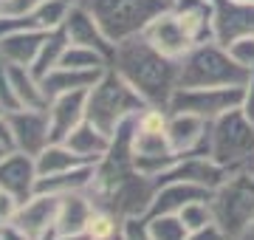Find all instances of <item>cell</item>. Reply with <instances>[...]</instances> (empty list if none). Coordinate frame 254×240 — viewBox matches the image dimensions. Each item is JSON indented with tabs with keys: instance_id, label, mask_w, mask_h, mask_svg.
Returning <instances> with one entry per match:
<instances>
[{
	"instance_id": "8fae6325",
	"label": "cell",
	"mask_w": 254,
	"mask_h": 240,
	"mask_svg": "<svg viewBox=\"0 0 254 240\" xmlns=\"http://www.w3.org/2000/svg\"><path fill=\"white\" fill-rule=\"evenodd\" d=\"M63 31H65V37H68V43H73V46H88V48H93V51H99V54L113 60L116 46L108 40V34L102 31V26L96 23V17L91 14V9L85 3H73L71 6L68 17L63 23Z\"/></svg>"
},
{
	"instance_id": "bcb514c9",
	"label": "cell",
	"mask_w": 254,
	"mask_h": 240,
	"mask_svg": "<svg viewBox=\"0 0 254 240\" xmlns=\"http://www.w3.org/2000/svg\"><path fill=\"white\" fill-rule=\"evenodd\" d=\"M0 62H3V60H0Z\"/></svg>"
},
{
	"instance_id": "83f0119b",
	"label": "cell",
	"mask_w": 254,
	"mask_h": 240,
	"mask_svg": "<svg viewBox=\"0 0 254 240\" xmlns=\"http://www.w3.org/2000/svg\"><path fill=\"white\" fill-rule=\"evenodd\" d=\"M178 218L184 221V226H187L190 232L203 229V226H209V223H215V215H212V203H209V198L187 203L181 212H178Z\"/></svg>"
},
{
	"instance_id": "7c38bea8",
	"label": "cell",
	"mask_w": 254,
	"mask_h": 240,
	"mask_svg": "<svg viewBox=\"0 0 254 240\" xmlns=\"http://www.w3.org/2000/svg\"><path fill=\"white\" fill-rule=\"evenodd\" d=\"M37 181H40V173H37L34 156L11 150L9 156L0 161V189L3 192H11L14 198L26 201L37 192Z\"/></svg>"
},
{
	"instance_id": "d4e9b609",
	"label": "cell",
	"mask_w": 254,
	"mask_h": 240,
	"mask_svg": "<svg viewBox=\"0 0 254 240\" xmlns=\"http://www.w3.org/2000/svg\"><path fill=\"white\" fill-rule=\"evenodd\" d=\"M65 51H68V37H65L63 28L48 31V34H46V43H43V48H40V54H37L34 65H31V71H34V74L43 79L48 71H54L57 65L63 62Z\"/></svg>"
},
{
	"instance_id": "d6a6232c",
	"label": "cell",
	"mask_w": 254,
	"mask_h": 240,
	"mask_svg": "<svg viewBox=\"0 0 254 240\" xmlns=\"http://www.w3.org/2000/svg\"><path fill=\"white\" fill-rule=\"evenodd\" d=\"M43 0H3V14L9 17H31Z\"/></svg>"
},
{
	"instance_id": "ba28073f",
	"label": "cell",
	"mask_w": 254,
	"mask_h": 240,
	"mask_svg": "<svg viewBox=\"0 0 254 240\" xmlns=\"http://www.w3.org/2000/svg\"><path fill=\"white\" fill-rule=\"evenodd\" d=\"M9 130H11V147L28 156H40L51 144V119L46 108H20L9 113Z\"/></svg>"
},
{
	"instance_id": "8992f818",
	"label": "cell",
	"mask_w": 254,
	"mask_h": 240,
	"mask_svg": "<svg viewBox=\"0 0 254 240\" xmlns=\"http://www.w3.org/2000/svg\"><path fill=\"white\" fill-rule=\"evenodd\" d=\"M113 46L141 37L150 20L158 17L170 0H82Z\"/></svg>"
},
{
	"instance_id": "74e56055",
	"label": "cell",
	"mask_w": 254,
	"mask_h": 240,
	"mask_svg": "<svg viewBox=\"0 0 254 240\" xmlns=\"http://www.w3.org/2000/svg\"><path fill=\"white\" fill-rule=\"evenodd\" d=\"M57 240H93L88 232H82V235H57Z\"/></svg>"
},
{
	"instance_id": "b9f144b4",
	"label": "cell",
	"mask_w": 254,
	"mask_h": 240,
	"mask_svg": "<svg viewBox=\"0 0 254 240\" xmlns=\"http://www.w3.org/2000/svg\"><path fill=\"white\" fill-rule=\"evenodd\" d=\"M237 3H249V6H254V0H237Z\"/></svg>"
},
{
	"instance_id": "4316f807",
	"label": "cell",
	"mask_w": 254,
	"mask_h": 240,
	"mask_svg": "<svg viewBox=\"0 0 254 240\" xmlns=\"http://www.w3.org/2000/svg\"><path fill=\"white\" fill-rule=\"evenodd\" d=\"M147 229L153 240H187L190 229L178 215H147Z\"/></svg>"
},
{
	"instance_id": "5bb4252c",
	"label": "cell",
	"mask_w": 254,
	"mask_h": 240,
	"mask_svg": "<svg viewBox=\"0 0 254 240\" xmlns=\"http://www.w3.org/2000/svg\"><path fill=\"white\" fill-rule=\"evenodd\" d=\"M212 189L195 181H184V178H173V181H161L155 186V195L150 201L147 215H178L192 201H203L209 198Z\"/></svg>"
},
{
	"instance_id": "2e32d148",
	"label": "cell",
	"mask_w": 254,
	"mask_h": 240,
	"mask_svg": "<svg viewBox=\"0 0 254 240\" xmlns=\"http://www.w3.org/2000/svg\"><path fill=\"white\" fill-rule=\"evenodd\" d=\"M88 91L79 93H63L48 102V119H51V139L65 141L71 136V130H76L82 121L88 119Z\"/></svg>"
},
{
	"instance_id": "ffe728a7",
	"label": "cell",
	"mask_w": 254,
	"mask_h": 240,
	"mask_svg": "<svg viewBox=\"0 0 254 240\" xmlns=\"http://www.w3.org/2000/svg\"><path fill=\"white\" fill-rule=\"evenodd\" d=\"M46 34L48 31H40V28H23V31L0 37V60L6 65H26V68H31L43 43H46Z\"/></svg>"
},
{
	"instance_id": "7a4b0ae2",
	"label": "cell",
	"mask_w": 254,
	"mask_h": 240,
	"mask_svg": "<svg viewBox=\"0 0 254 240\" xmlns=\"http://www.w3.org/2000/svg\"><path fill=\"white\" fill-rule=\"evenodd\" d=\"M88 121L96 124L102 133H108L113 139L125 121H130L133 116L150 108L141 96L136 93V88L119 74L116 68H108L105 74L93 82V88L88 91Z\"/></svg>"
},
{
	"instance_id": "7402d4cb",
	"label": "cell",
	"mask_w": 254,
	"mask_h": 240,
	"mask_svg": "<svg viewBox=\"0 0 254 240\" xmlns=\"http://www.w3.org/2000/svg\"><path fill=\"white\" fill-rule=\"evenodd\" d=\"M9 68V79L14 85L20 108H48V96L43 88V79L26 68V65H6Z\"/></svg>"
},
{
	"instance_id": "60d3db41",
	"label": "cell",
	"mask_w": 254,
	"mask_h": 240,
	"mask_svg": "<svg viewBox=\"0 0 254 240\" xmlns=\"http://www.w3.org/2000/svg\"><path fill=\"white\" fill-rule=\"evenodd\" d=\"M102 240H122V232H119V235H113V238H102Z\"/></svg>"
},
{
	"instance_id": "f1b7e54d",
	"label": "cell",
	"mask_w": 254,
	"mask_h": 240,
	"mask_svg": "<svg viewBox=\"0 0 254 240\" xmlns=\"http://www.w3.org/2000/svg\"><path fill=\"white\" fill-rule=\"evenodd\" d=\"M229 48V54H232V60H235L240 68H246L249 74H254V34H246V37L235 40Z\"/></svg>"
},
{
	"instance_id": "d6986e66",
	"label": "cell",
	"mask_w": 254,
	"mask_h": 240,
	"mask_svg": "<svg viewBox=\"0 0 254 240\" xmlns=\"http://www.w3.org/2000/svg\"><path fill=\"white\" fill-rule=\"evenodd\" d=\"M65 144L71 147V153L79 158L82 164L96 167L99 161L108 158L110 147H113V139H110L108 133H102L96 124H91V121L85 119L76 130H71V136L65 139Z\"/></svg>"
},
{
	"instance_id": "cb8c5ba5",
	"label": "cell",
	"mask_w": 254,
	"mask_h": 240,
	"mask_svg": "<svg viewBox=\"0 0 254 240\" xmlns=\"http://www.w3.org/2000/svg\"><path fill=\"white\" fill-rule=\"evenodd\" d=\"M73 167H82V161L71 153V147L65 141H51L40 156H37V173L40 178H51L60 173H68Z\"/></svg>"
},
{
	"instance_id": "6da1fadb",
	"label": "cell",
	"mask_w": 254,
	"mask_h": 240,
	"mask_svg": "<svg viewBox=\"0 0 254 240\" xmlns=\"http://www.w3.org/2000/svg\"><path fill=\"white\" fill-rule=\"evenodd\" d=\"M110 68H116L136 93L153 108H170L175 91H178V71L181 62L155 51L144 37H133L119 43L110 60Z\"/></svg>"
},
{
	"instance_id": "f6af8a7d",
	"label": "cell",
	"mask_w": 254,
	"mask_h": 240,
	"mask_svg": "<svg viewBox=\"0 0 254 240\" xmlns=\"http://www.w3.org/2000/svg\"><path fill=\"white\" fill-rule=\"evenodd\" d=\"M170 3H173V0H170Z\"/></svg>"
},
{
	"instance_id": "52a82bcc",
	"label": "cell",
	"mask_w": 254,
	"mask_h": 240,
	"mask_svg": "<svg viewBox=\"0 0 254 240\" xmlns=\"http://www.w3.org/2000/svg\"><path fill=\"white\" fill-rule=\"evenodd\" d=\"M243 88H178L167 111H187L200 119L215 121L223 113L240 108Z\"/></svg>"
},
{
	"instance_id": "f546056e",
	"label": "cell",
	"mask_w": 254,
	"mask_h": 240,
	"mask_svg": "<svg viewBox=\"0 0 254 240\" xmlns=\"http://www.w3.org/2000/svg\"><path fill=\"white\" fill-rule=\"evenodd\" d=\"M0 111L6 113V116L20 111V102H17V93H14V85H11V79H9L6 62H0Z\"/></svg>"
},
{
	"instance_id": "e0dca14e",
	"label": "cell",
	"mask_w": 254,
	"mask_h": 240,
	"mask_svg": "<svg viewBox=\"0 0 254 240\" xmlns=\"http://www.w3.org/2000/svg\"><path fill=\"white\" fill-rule=\"evenodd\" d=\"M93 215H96V203L88 192H68L60 195V209H57V235H82L88 232Z\"/></svg>"
},
{
	"instance_id": "8d00e7d4",
	"label": "cell",
	"mask_w": 254,
	"mask_h": 240,
	"mask_svg": "<svg viewBox=\"0 0 254 240\" xmlns=\"http://www.w3.org/2000/svg\"><path fill=\"white\" fill-rule=\"evenodd\" d=\"M0 141L11 147V130H9V119H6V113H0ZM11 150H14V147H11Z\"/></svg>"
},
{
	"instance_id": "44dd1931",
	"label": "cell",
	"mask_w": 254,
	"mask_h": 240,
	"mask_svg": "<svg viewBox=\"0 0 254 240\" xmlns=\"http://www.w3.org/2000/svg\"><path fill=\"white\" fill-rule=\"evenodd\" d=\"M108 71V68H105ZM105 71H79V68H68V65H57L54 71H48L43 76V88H46L48 102L54 96L63 93H79V91H91L93 82L99 79Z\"/></svg>"
},
{
	"instance_id": "ac0fdd59",
	"label": "cell",
	"mask_w": 254,
	"mask_h": 240,
	"mask_svg": "<svg viewBox=\"0 0 254 240\" xmlns=\"http://www.w3.org/2000/svg\"><path fill=\"white\" fill-rule=\"evenodd\" d=\"M170 6L195 43L215 40V3L212 0H173Z\"/></svg>"
},
{
	"instance_id": "3957f363",
	"label": "cell",
	"mask_w": 254,
	"mask_h": 240,
	"mask_svg": "<svg viewBox=\"0 0 254 240\" xmlns=\"http://www.w3.org/2000/svg\"><path fill=\"white\" fill-rule=\"evenodd\" d=\"M249 76L252 74L232 60L226 46L209 40L198 43L181 60L178 88H243Z\"/></svg>"
},
{
	"instance_id": "4fadbf2b",
	"label": "cell",
	"mask_w": 254,
	"mask_h": 240,
	"mask_svg": "<svg viewBox=\"0 0 254 240\" xmlns=\"http://www.w3.org/2000/svg\"><path fill=\"white\" fill-rule=\"evenodd\" d=\"M215 3V43L232 46L235 40L254 34V6L237 0H212Z\"/></svg>"
},
{
	"instance_id": "9c48e42d",
	"label": "cell",
	"mask_w": 254,
	"mask_h": 240,
	"mask_svg": "<svg viewBox=\"0 0 254 240\" xmlns=\"http://www.w3.org/2000/svg\"><path fill=\"white\" fill-rule=\"evenodd\" d=\"M167 139L173 153L209 158V121L187 111H167Z\"/></svg>"
},
{
	"instance_id": "1f68e13d",
	"label": "cell",
	"mask_w": 254,
	"mask_h": 240,
	"mask_svg": "<svg viewBox=\"0 0 254 240\" xmlns=\"http://www.w3.org/2000/svg\"><path fill=\"white\" fill-rule=\"evenodd\" d=\"M122 240H153V235L147 229V218H125Z\"/></svg>"
},
{
	"instance_id": "d590c367",
	"label": "cell",
	"mask_w": 254,
	"mask_h": 240,
	"mask_svg": "<svg viewBox=\"0 0 254 240\" xmlns=\"http://www.w3.org/2000/svg\"><path fill=\"white\" fill-rule=\"evenodd\" d=\"M0 240H34V238L11 223V226H3V229H0Z\"/></svg>"
},
{
	"instance_id": "603a6c76",
	"label": "cell",
	"mask_w": 254,
	"mask_h": 240,
	"mask_svg": "<svg viewBox=\"0 0 254 240\" xmlns=\"http://www.w3.org/2000/svg\"><path fill=\"white\" fill-rule=\"evenodd\" d=\"M93 181V167L82 164L73 167L68 173H60V176L51 178H40L37 181V192H48V195H68V192H88V186Z\"/></svg>"
},
{
	"instance_id": "ab89813d",
	"label": "cell",
	"mask_w": 254,
	"mask_h": 240,
	"mask_svg": "<svg viewBox=\"0 0 254 240\" xmlns=\"http://www.w3.org/2000/svg\"><path fill=\"white\" fill-rule=\"evenodd\" d=\"M37 240H57V232H48V235H43V238H37Z\"/></svg>"
},
{
	"instance_id": "e575fe53",
	"label": "cell",
	"mask_w": 254,
	"mask_h": 240,
	"mask_svg": "<svg viewBox=\"0 0 254 240\" xmlns=\"http://www.w3.org/2000/svg\"><path fill=\"white\" fill-rule=\"evenodd\" d=\"M240 111L254 121V74L249 76V82L243 85V99H240Z\"/></svg>"
},
{
	"instance_id": "484cf974",
	"label": "cell",
	"mask_w": 254,
	"mask_h": 240,
	"mask_svg": "<svg viewBox=\"0 0 254 240\" xmlns=\"http://www.w3.org/2000/svg\"><path fill=\"white\" fill-rule=\"evenodd\" d=\"M71 6L73 3H68V0H43V3L37 6V11L31 14V17H34V26L40 28V31H57V28H63Z\"/></svg>"
},
{
	"instance_id": "9a60e30c",
	"label": "cell",
	"mask_w": 254,
	"mask_h": 240,
	"mask_svg": "<svg viewBox=\"0 0 254 240\" xmlns=\"http://www.w3.org/2000/svg\"><path fill=\"white\" fill-rule=\"evenodd\" d=\"M57 209H60V198H57V195L34 192L31 198H26V201L20 203V212H17L14 226L37 240V238H43V235H48V232H54Z\"/></svg>"
},
{
	"instance_id": "7dc6e473",
	"label": "cell",
	"mask_w": 254,
	"mask_h": 240,
	"mask_svg": "<svg viewBox=\"0 0 254 240\" xmlns=\"http://www.w3.org/2000/svg\"><path fill=\"white\" fill-rule=\"evenodd\" d=\"M0 113H3V111H0Z\"/></svg>"
},
{
	"instance_id": "ee69618b",
	"label": "cell",
	"mask_w": 254,
	"mask_h": 240,
	"mask_svg": "<svg viewBox=\"0 0 254 240\" xmlns=\"http://www.w3.org/2000/svg\"><path fill=\"white\" fill-rule=\"evenodd\" d=\"M68 3H82V0H68Z\"/></svg>"
},
{
	"instance_id": "f35d334b",
	"label": "cell",
	"mask_w": 254,
	"mask_h": 240,
	"mask_svg": "<svg viewBox=\"0 0 254 240\" xmlns=\"http://www.w3.org/2000/svg\"><path fill=\"white\" fill-rule=\"evenodd\" d=\"M9 153H11V147H9V144H3V141H0V161H3V158L9 156Z\"/></svg>"
},
{
	"instance_id": "4dcf8cb0",
	"label": "cell",
	"mask_w": 254,
	"mask_h": 240,
	"mask_svg": "<svg viewBox=\"0 0 254 240\" xmlns=\"http://www.w3.org/2000/svg\"><path fill=\"white\" fill-rule=\"evenodd\" d=\"M20 198H14L11 192H3L0 189V229L3 226H11L17 221V212H20Z\"/></svg>"
},
{
	"instance_id": "7bdbcfd3",
	"label": "cell",
	"mask_w": 254,
	"mask_h": 240,
	"mask_svg": "<svg viewBox=\"0 0 254 240\" xmlns=\"http://www.w3.org/2000/svg\"><path fill=\"white\" fill-rule=\"evenodd\" d=\"M0 14H3V0H0Z\"/></svg>"
},
{
	"instance_id": "277c9868",
	"label": "cell",
	"mask_w": 254,
	"mask_h": 240,
	"mask_svg": "<svg viewBox=\"0 0 254 240\" xmlns=\"http://www.w3.org/2000/svg\"><path fill=\"white\" fill-rule=\"evenodd\" d=\"M209 158L223 173H254V121L240 108L209 121Z\"/></svg>"
},
{
	"instance_id": "30bf717a",
	"label": "cell",
	"mask_w": 254,
	"mask_h": 240,
	"mask_svg": "<svg viewBox=\"0 0 254 240\" xmlns=\"http://www.w3.org/2000/svg\"><path fill=\"white\" fill-rule=\"evenodd\" d=\"M141 37H144L155 51H161L164 57L178 60V62L198 46V43L190 37V31L184 28V23L178 20V14L173 11V6H167L158 17L150 20V26L144 28Z\"/></svg>"
},
{
	"instance_id": "836d02e7",
	"label": "cell",
	"mask_w": 254,
	"mask_h": 240,
	"mask_svg": "<svg viewBox=\"0 0 254 240\" xmlns=\"http://www.w3.org/2000/svg\"><path fill=\"white\" fill-rule=\"evenodd\" d=\"M187 240H229V238L220 232L218 223H209V226H203V229L190 232V238H187Z\"/></svg>"
},
{
	"instance_id": "5b68a950",
	"label": "cell",
	"mask_w": 254,
	"mask_h": 240,
	"mask_svg": "<svg viewBox=\"0 0 254 240\" xmlns=\"http://www.w3.org/2000/svg\"><path fill=\"white\" fill-rule=\"evenodd\" d=\"M212 215L229 240H240L254 229V173H229L212 195Z\"/></svg>"
}]
</instances>
